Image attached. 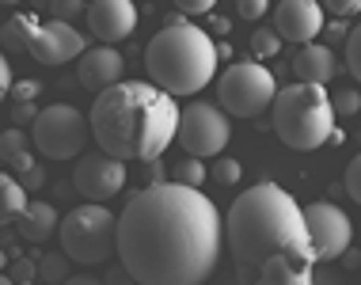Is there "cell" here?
Returning a JSON list of instances; mask_svg holds the SVG:
<instances>
[{
    "label": "cell",
    "mask_w": 361,
    "mask_h": 285,
    "mask_svg": "<svg viewBox=\"0 0 361 285\" xmlns=\"http://www.w3.org/2000/svg\"><path fill=\"white\" fill-rule=\"evenodd\" d=\"M38 27H42V19H38V16H31V12H19V16H12V19L4 23V35H0V38H4V46H8V50H27Z\"/></svg>",
    "instance_id": "cell-19"
},
{
    "label": "cell",
    "mask_w": 361,
    "mask_h": 285,
    "mask_svg": "<svg viewBox=\"0 0 361 285\" xmlns=\"http://www.w3.org/2000/svg\"><path fill=\"white\" fill-rule=\"evenodd\" d=\"M270 111H274V133L286 149L316 152L335 133V107H331L327 87H319V84L281 87L274 95V103H270Z\"/></svg>",
    "instance_id": "cell-5"
},
{
    "label": "cell",
    "mask_w": 361,
    "mask_h": 285,
    "mask_svg": "<svg viewBox=\"0 0 361 285\" xmlns=\"http://www.w3.org/2000/svg\"><path fill=\"white\" fill-rule=\"evenodd\" d=\"M61 255L76 267H99L118 255V217L99 202H84L57 224Z\"/></svg>",
    "instance_id": "cell-6"
},
{
    "label": "cell",
    "mask_w": 361,
    "mask_h": 285,
    "mask_svg": "<svg viewBox=\"0 0 361 285\" xmlns=\"http://www.w3.org/2000/svg\"><path fill=\"white\" fill-rule=\"evenodd\" d=\"M145 73L149 84L175 95H198L217 76V42L194 23L160 27L145 46Z\"/></svg>",
    "instance_id": "cell-4"
},
{
    "label": "cell",
    "mask_w": 361,
    "mask_h": 285,
    "mask_svg": "<svg viewBox=\"0 0 361 285\" xmlns=\"http://www.w3.org/2000/svg\"><path fill=\"white\" fill-rule=\"evenodd\" d=\"M319 8H327L331 16H357L361 12V0H319Z\"/></svg>",
    "instance_id": "cell-29"
},
{
    "label": "cell",
    "mask_w": 361,
    "mask_h": 285,
    "mask_svg": "<svg viewBox=\"0 0 361 285\" xmlns=\"http://www.w3.org/2000/svg\"><path fill=\"white\" fill-rule=\"evenodd\" d=\"M224 243L236 262L240 285H255L259 270L286 255L316 259L305 229V210L278 183H255L232 202L224 221Z\"/></svg>",
    "instance_id": "cell-2"
},
{
    "label": "cell",
    "mask_w": 361,
    "mask_h": 285,
    "mask_svg": "<svg viewBox=\"0 0 361 285\" xmlns=\"http://www.w3.org/2000/svg\"><path fill=\"white\" fill-rule=\"evenodd\" d=\"M343 186H346L350 198H354V202L361 205V152L346 164V179H343Z\"/></svg>",
    "instance_id": "cell-27"
},
{
    "label": "cell",
    "mask_w": 361,
    "mask_h": 285,
    "mask_svg": "<svg viewBox=\"0 0 361 285\" xmlns=\"http://www.w3.org/2000/svg\"><path fill=\"white\" fill-rule=\"evenodd\" d=\"M87 31H92L99 42H126L133 31H137V4L133 0H95L87 4Z\"/></svg>",
    "instance_id": "cell-13"
},
{
    "label": "cell",
    "mask_w": 361,
    "mask_h": 285,
    "mask_svg": "<svg viewBox=\"0 0 361 285\" xmlns=\"http://www.w3.org/2000/svg\"><path fill=\"white\" fill-rule=\"evenodd\" d=\"M12 61H8V54L4 50H0V103H4V95L8 92H12Z\"/></svg>",
    "instance_id": "cell-33"
},
{
    "label": "cell",
    "mask_w": 361,
    "mask_h": 285,
    "mask_svg": "<svg viewBox=\"0 0 361 285\" xmlns=\"http://www.w3.org/2000/svg\"><path fill=\"white\" fill-rule=\"evenodd\" d=\"M335 73H338V57H335L331 46L308 42V46H300V50H297V57H293V76H297V84H319V87H327Z\"/></svg>",
    "instance_id": "cell-16"
},
{
    "label": "cell",
    "mask_w": 361,
    "mask_h": 285,
    "mask_svg": "<svg viewBox=\"0 0 361 285\" xmlns=\"http://www.w3.org/2000/svg\"><path fill=\"white\" fill-rule=\"evenodd\" d=\"M270 12V0H236V16L243 19H262Z\"/></svg>",
    "instance_id": "cell-28"
},
{
    "label": "cell",
    "mask_w": 361,
    "mask_h": 285,
    "mask_svg": "<svg viewBox=\"0 0 361 285\" xmlns=\"http://www.w3.org/2000/svg\"><path fill=\"white\" fill-rule=\"evenodd\" d=\"M38 92H42V84H38V80H19V84H12V95H16L19 103L38 99Z\"/></svg>",
    "instance_id": "cell-31"
},
{
    "label": "cell",
    "mask_w": 361,
    "mask_h": 285,
    "mask_svg": "<svg viewBox=\"0 0 361 285\" xmlns=\"http://www.w3.org/2000/svg\"><path fill=\"white\" fill-rule=\"evenodd\" d=\"M23 152H27V133L19 130V126L0 133V164H12L16 156H23Z\"/></svg>",
    "instance_id": "cell-21"
},
{
    "label": "cell",
    "mask_w": 361,
    "mask_h": 285,
    "mask_svg": "<svg viewBox=\"0 0 361 285\" xmlns=\"http://www.w3.org/2000/svg\"><path fill=\"white\" fill-rule=\"evenodd\" d=\"M4 267H8V255H4V248H0V274H4Z\"/></svg>",
    "instance_id": "cell-39"
},
{
    "label": "cell",
    "mask_w": 361,
    "mask_h": 285,
    "mask_svg": "<svg viewBox=\"0 0 361 285\" xmlns=\"http://www.w3.org/2000/svg\"><path fill=\"white\" fill-rule=\"evenodd\" d=\"M61 285H103V281L95 278V274H69V278H65Z\"/></svg>",
    "instance_id": "cell-35"
},
{
    "label": "cell",
    "mask_w": 361,
    "mask_h": 285,
    "mask_svg": "<svg viewBox=\"0 0 361 285\" xmlns=\"http://www.w3.org/2000/svg\"><path fill=\"white\" fill-rule=\"evenodd\" d=\"M209 179V168L202 160H194V156H183L179 164L171 168V183L179 186H194V190H202V183Z\"/></svg>",
    "instance_id": "cell-20"
},
{
    "label": "cell",
    "mask_w": 361,
    "mask_h": 285,
    "mask_svg": "<svg viewBox=\"0 0 361 285\" xmlns=\"http://www.w3.org/2000/svg\"><path fill=\"white\" fill-rule=\"evenodd\" d=\"M122 73H126V57L114 46H95V50H84L76 57V80L92 95L122 84Z\"/></svg>",
    "instance_id": "cell-15"
},
{
    "label": "cell",
    "mask_w": 361,
    "mask_h": 285,
    "mask_svg": "<svg viewBox=\"0 0 361 285\" xmlns=\"http://www.w3.org/2000/svg\"><path fill=\"white\" fill-rule=\"evenodd\" d=\"M99 152L114 160H160L179 133V107L168 92L149 80H122L95 95L87 114Z\"/></svg>",
    "instance_id": "cell-3"
},
{
    "label": "cell",
    "mask_w": 361,
    "mask_h": 285,
    "mask_svg": "<svg viewBox=\"0 0 361 285\" xmlns=\"http://www.w3.org/2000/svg\"><path fill=\"white\" fill-rule=\"evenodd\" d=\"M331 107H335V114H343V118L357 114V111H361V92H354V87H343V92L331 99Z\"/></svg>",
    "instance_id": "cell-25"
},
{
    "label": "cell",
    "mask_w": 361,
    "mask_h": 285,
    "mask_svg": "<svg viewBox=\"0 0 361 285\" xmlns=\"http://www.w3.org/2000/svg\"><path fill=\"white\" fill-rule=\"evenodd\" d=\"M65 262H69V259H65V255H57V259H50L42 267V274H46V278H54V281H65Z\"/></svg>",
    "instance_id": "cell-34"
},
{
    "label": "cell",
    "mask_w": 361,
    "mask_h": 285,
    "mask_svg": "<svg viewBox=\"0 0 361 285\" xmlns=\"http://www.w3.org/2000/svg\"><path fill=\"white\" fill-rule=\"evenodd\" d=\"M73 186H76L80 198L103 205L106 198H114V194L126 186V164L114 160V156H106V152L84 156V160L76 164V171H73Z\"/></svg>",
    "instance_id": "cell-11"
},
{
    "label": "cell",
    "mask_w": 361,
    "mask_h": 285,
    "mask_svg": "<svg viewBox=\"0 0 361 285\" xmlns=\"http://www.w3.org/2000/svg\"><path fill=\"white\" fill-rule=\"evenodd\" d=\"M27 190L19 186V179H12V175L0 171V229H4L8 221H16L19 213L27 210Z\"/></svg>",
    "instance_id": "cell-18"
},
{
    "label": "cell",
    "mask_w": 361,
    "mask_h": 285,
    "mask_svg": "<svg viewBox=\"0 0 361 285\" xmlns=\"http://www.w3.org/2000/svg\"><path fill=\"white\" fill-rule=\"evenodd\" d=\"M240 160H232V156H217V164H213V179H217L221 186H236L240 183Z\"/></svg>",
    "instance_id": "cell-23"
},
{
    "label": "cell",
    "mask_w": 361,
    "mask_h": 285,
    "mask_svg": "<svg viewBox=\"0 0 361 285\" xmlns=\"http://www.w3.org/2000/svg\"><path fill=\"white\" fill-rule=\"evenodd\" d=\"M12 114H16V122H35V107L31 103H16Z\"/></svg>",
    "instance_id": "cell-36"
},
{
    "label": "cell",
    "mask_w": 361,
    "mask_h": 285,
    "mask_svg": "<svg viewBox=\"0 0 361 285\" xmlns=\"http://www.w3.org/2000/svg\"><path fill=\"white\" fill-rule=\"evenodd\" d=\"M274 95H278L274 73L259 61H232L217 76V99L236 118H259L274 103Z\"/></svg>",
    "instance_id": "cell-7"
},
{
    "label": "cell",
    "mask_w": 361,
    "mask_h": 285,
    "mask_svg": "<svg viewBox=\"0 0 361 285\" xmlns=\"http://www.w3.org/2000/svg\"><path fill=\"white\" fill-rule=\"evenodd\" d=\"M0 4H8V8H12V4H19V0H0Z\"/></svg>",
    "instance_id": "cell-41"
},
{
    "label": "cell",
    "mask_w": 361,
    "mask_h": 285,
    "mask_svg": "<svg viewBox=\"0 0 361 285\" xmlns=\"http://www.w3.org/2000/svg\"><path fill=\"white\" fill-rule=\"evenodd\" d=\"M179 12H190V16H202V12H213L217 8V0H171Z\"/></svg>",
    "instance_id": "cell-32"
},
{
    "label": "cell",
    "mask_w": 361,
    "mask_h": 285,
    "mask_svg": "<svg viewBox=\"0 0 361 285\" xmlns=\"http://www.w3.org/2000/svg\"><path fill=\"white\" fill-rule=\"evenodd\" d=\"M305 229L312 240V255L319 259H338V255L350 251V240H354V224L335 202H312L305 210Z\"/></svg>",
    "instance_id": "cell-10"
},
{
    "label": "cell",
    "mask_w": 361,
    "mask_h": 285,
    "mask_svg": "<svg viewBox=\"0 0 361 285\" xmlns=\"http://www.w3.org/2000/svg\"><path fill=\"white\" fill-rule=\"evenodd\" d=\"M19 236H23L27 243H46L57 236V224H61V217H57V210L50 202H27V210L19 213Z\"/></svg>",
    "instance_id": "cell-17"
},
{
    "label": "cell",
    "mask_w": 361,
    "mask_h": 285,
    "mask_svg": "<svg viewBox=\"0 0 361 285\" xmlns=\"http://www.w3.org/2000/svg\"><path fill=\"white\" fill-rule=\"evenodd\" d=\"M217 57H224V61H228V57H232V46H228V42H217Z\"/></svg>",
    "instance_id": "cell-38"
},
{
    "label": "cell",
    "mask_w": 361,
    "mask_h": 285,
    "mask_svg": "<svg viewBox=\"0 0 361 285\" xmlns=\"http://www.w3.org/2000/svg\"><path fill=\"white\" fill-rule=\"evenodd\" d=\"M31 137H35V149L50 160H73V156L84 152L87 137H92V126L87 118L69 103H54V107H42L35 114V126H31Z\"/></svg>",
    "instance_id": "cell-8"
},
{
    "label": "cell",
    "mask_w": 361,
    "mask_h": 285,
    "mask_svg": "<svg viewBox=\"0 0 361 285\" xmlns=\"http://www.w3.org/2000/svg\"><path fill=\"white\" fill-rule=\"evenodd\" d=\"M281 50V38L274 31H267V27H259L255 35H251V54L255 57H274Z\"/></svg>",
    "instance_id": "cell-22"
},
{
    "label": "cell",
    "mask_w": 361,
    "mask_h": 285,
    "mask_svg": "<svg viewBox=\"0 0 361 285\" xmlns=\"http://www.w3.org/2000/svg\"><path fill=\"white\" fill-rule=\"evenodd\" d=\"M346 68H350V76L361 84V23L346 35Z\"/></svg>",
    "instance_id": "cell-24"
},
{
    "label": "cell",
    "mask_w": 361,
    "mask_h": 285,
    "mask_svg": "<svg viewBox=\"0 0 361 285\" xmlns=\"http://www.w3.org/2000/svg\"><path fill=\"white\" fill-rule=\"evenodd\" d=\"M175 141L194 160L221 156L224 145L232 141V122L217 103H190L179 111V133H175Z\"/></svg>",
    "instance_id": "cell-9"
},
{
    "label": "cell",
    "mask_w": 361,
    "mask_h": 285,
    "mask_svg": "<svg viewBox=\"0 0 361 285\" xmlns=\"http://www.w3.org/2000/svg\"><path fill=\"white\" fill-rule=\"evenodd\" d=\"M224 251V221L202 190L152 183L118 213V259L133 285H206Z\"/></svg>",
    "instance_id": "cell-1"
},
{
    "label": "cell",
    "mask_w": 361,
    "mask_h": 285,
    "mask_svg": "<svg viewBox=\"0 0 361 285\" xmlns=\"http://www.w3.org/2000/svg\"><path fill=\"white\" fill-rule=\"evenodd\" d=\"M209 31H213V35H228L232 23H228L224 16H209Z\"/></svg>",
    "instance_id": "cell-37"
},
{
    "label": "cell",
    "mask_w": 361,
    "mask_h": 285,
    "mask_svg": "<svg viewBox=\"0 0 361 285\" xmlns=\"http://www.w3.org/2000/svg\"><path fill=\"white\" fill-rule=\"evenodd\" d=\"M84 12H87L84 0H50V16L61 19V23H69L73 16H84Z\"/></svg>",
    "instance_id": "cell-26"
},
{
    "label": "cell",
    "mask_w": 361,
    "mask_h": 285,
    "mask_svg": "<svg viewBox=\"0 0 361 285\" xmlns=\"http://www.w3.org/2000/svg\"><path fill=\"white\" fill-rule=\"evenodd\" d=\"M27 54L35 57L38 65H65V61H76L84 54V35L76 31L73 23H61V19H50L42 23L27 46Z\"/></svg>",
    "instance_id": "cell-12"
},
{
    "label": "cell",
    "mask_w": 361,
    "mask_h": 285,
    "mask_svg": "<svg viewBox=\"0 0 361 285\" xmlns=\"http://www.w3.org/2000/svg\"><path fill=\"white\" fill-rule=\"evenodd\" d=\"M274 19H278L274 35L281 42H297V46H308L312 38L327 27L319 0H281Z\"/></svg>",
    "instance_id": "cell-14"
},
{
    "label": "cell",
    "mask_w": 361,
    "mask_h": 285,
    "mask_svg": "<svg viewBox=\"0 0 361 285\" xmlns=\"http://www.w3.org/2000/svg\"><path fill=\"white\" fill-rule=\"evenodd\" d=\"M0 285H16V281H12V274H0Z\"/></svg>",
    "instance_id": "cell-40"
},
{
    "label": "cell",
    "mask_w": 361,
    "mask_h": 285,
    "mask_svg": "<svg viewBox=\"0 0 361 285\" xmlns=\"http://www.w3.org/2000/svg\"><path fill=\"white\" fill-rule=\"evenodd\" d=\"M42 183H46V171L38 168V164H31V168L19 171V186H23V190H38Z\"/></svg>",
    "instance_id": "cell-30"
}]
</instances>
